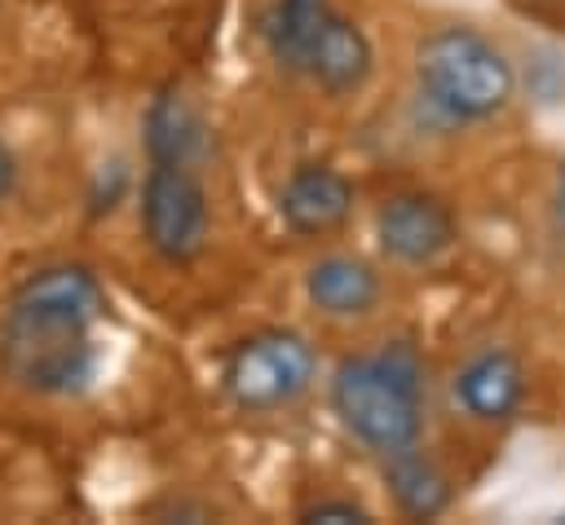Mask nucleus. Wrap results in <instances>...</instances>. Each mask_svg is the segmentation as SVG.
I'll use <instances>...</instances> for the list:
<instances>
[{
  "mask_svg": "<svg viewBox=\"0 0 565 525\" xmlns=\"http://www.w3.org/2000/svg\"><path fill=\"white\" fill-rule=\"evenodd\" d=\"M106 291L84 265L35 269L0 322V371L31 393H79L97 371L93 322Z\"/></svg>",
  "mask_w": 565,
  "mask_h": 525,
  "instance_id": "obj_1",
  "label": "nucleus"
},
{
  "mask_svg": "<svg viewBox=\"0 0 565 525\" xmlns=\"http://www.w3.org/2000/svg\"><path fill=\"white\" fill-rule=\"evenodd\" d=\"M424 366L411 344H388L384 353L344 357L331 375L335 419L375 454H393L419 441L424 428Z\"/></svg>",
  "mask_w": 565,
  "mask_h": 525,
  "instance_id": "obj_2",
  "label": "nucleus"
},
{
  "mask_svg": "<svg viewBox=\"0 0 565 525\" xmlns=\"http://www.w3.org/2000/svg\"><path fill=\"white\" fill-rule=\"evenodd\" d=\"M419 93L450 119H490L516 93V71L508 53L472 26H437L415 49Z\"/></svg>",
  "mask_w": 565,
  "mask_h": 525,
  "instance_id": "obj_3",
  "label": "nucleus"
},
{
  "mask_svg": "<svg viewBox=\"0 0 565 525\" xmlns=\"http://www.w3.org/2000/svg\"><path fill=\"white\" fill-rule=\"evenodd\" d=\"M318 375L313 344L300 331H256L225 357V393L238 410H278L309 393Z\"/></svg>",
  "mask_w": 565,
  "mask_h": 525,
  "instance_id": "obj_4",
  "label": "nucleus"
},
{
  "mask_svg": "<svg viewBox=\"0 0 565 525\" xmlns=\"http://www.w3.org/2000/svg\"><path fill=\"white\" fill-rule=\"evenodd\" d=\"M146 243L168 260L185 265L207 243V194L181 163H154L141 185Z\"/></svg>",
  "mask_w": 565,
  "mask_h": 525,
  "instance_id": "obj_5",
  "label": "nucleus"
},
{
  "mask_svg": "<svg viewBox=\"0 0 565 525\" xmlns=\"http://www.w3.org/2000/svg\"><path fill=\"white\" fill-rule=\"evenodd\" d=\"M375 238H380V251L402 265H433L455 243V216L437 194L402 190L380 203Z\"/></svg>",
  "mask_w": 565,
  "mask_h": 525,
  "instance_id": "obj_6",
  "label": "nucleus"
},
{
  "mask_svg": "<svg viewBox=\"0 0 565 525\" xmlns=\"http://www.w3.org/2000/svg\"><path fill=\"white\" fill-rule=\"evenodd\" d=\"M371 66H375V49H371L366 31H362L358 22H349L344 13L327 9V18H322V22L313 26V35H309L300 75H309L318 88L344 97V93H353V88L366 84Z\"/></svg>",
  "mask_w": 565,
  "mask_h": 525,
  "instance_id": "obj_7",
  "label": "nucleus"
},
{
  "mask_svg": "<svg viewBox=\"0 0 565 525\" xmlns=\"http://www.w3.org/2000/svg\"><path fill=\"white\" fill-rule=\"evenodd\" d=\"M349 212H353V185L327 163H300L282 181L278 216L291 234H305V238L331 234L349 221Z\"/></svg>",
  "mask_w": 565,
  "mask_h": 525,
  "instance_id": "obj_8",
  "label": "nucleus"
},
{
  "mask_svg": "<svg viewBox=\"0 0 565 525\" xmlns=\"http://www.w3.org/2000/svg\"><path fill=\"white\" fill-rule=\"evenodd\" d=\"M455 397L472 419L503 424L525 401V366L508 349H481L455 375Z\"/></svg>",
  "mask_w": 565,
  "mask_h": 525,
  "instance_id": "obj_9",
  "label": "nucleus"
},
{
  "mask_svg": "<svg viewBox=\"0 0 565 525\" xmlns=\"http://www.w3.org/2000/svg\"><path fill=\"white\" fill-rule=\"evenodd\" d=\"M305 291L331 318H362L380 300V274L358 256H322L309 265Z\"/></svg>",
  "mask_w": 565,
  "mask_h": 525,
  "instance_id": "obj_10",
  "label": "nucleus"
},
{
  "mask_svg": "<svg viewBox=\"0 0 565 525\" xmlns=\"http://www.w3.org/2000/svg\"><path fill=\"white\" fill-rule=\"evenodd\" d=\"M384 459H388V463H384V481H388V490H393V499H397V507H402L406 516L428 521V516L446 512V503H450V481H446V472H441L428 454H419L415 446H406V450H393V454H384Z\"/></svg>",
  "mask_w": 565,
  "mask_h": 525,
  "instance_id": "obj_11",
  "label": "nucleus"
},
{
  "mask_svg": "<svg viewBox=\"0 0 565 525\" xmlns=\"http://www.w3.org/2000/svg\"><path fill=\"white\" fill-rule=\"evenodd\" d=\"M327 9H331L327 0H278L265 18V44H269L274 62H282L287 71H300L309 35L327 18Z\"/></svg>",
  "mask_w": 565,
  "mask_h": 525,
  "instance_id": "obj_12",
  "label": "nucleus"
},
{
  "mask_svg": "<svg viewBox=\"0 0 565 525\" xmlns=\"http://www.w3.org/2000/svg\"><path fill=\"white\" fill-rule=\"evenodd\" d=\"M199 141H203L199 115L185 106V97L163 93L150 106V154H154V163H181L185 168L194 159Z\"/></svg>",
  "mask_w": 565,
  "mask_h": 525,
  "instance_id": "obj_13",
  "label": "nucleus"
},
{
  "mask_svg": "<svg viewBox=\"0 0 565 525\" xmlns=\"http://www.w3.org/2000/svg\"><path fill=\"white\" fill-rule=\"evenodd\" d=\"M300 521H335V525L353 521V525H366L371 512H366L362 503H353V499H322V503H309V507L300 512Z\"/></svg>",
  "mask_w": 565,
  "mask_h": 525,
  "instance_id": "obj_14",
  "label": "nucleus"
},
{
  "mask_svg": "<svg viewBox=\"0 0 565 525\" xmlns=\"http://www.w3.org/2000/svg\"><path fill=\"white\" fill-rule=\"evenodd\" d=\"M13 185H18V163H13L9 146L0 141V199H9V194H13Z\"/></svg>",
  "mask_w": 565,
  "mask_h": 525,
  "instance_id": "obj_15",
  "label": "nucleus"
},
{
  "mask_svg": "<svg viewBox=\"0 0 565 525\" xmlns=\"http://www.w3.org/2000/svg\"><path fill=\"white\" fill-rule=\"evenodd\" d=\"M552 212H556V225L565 229V163L556 172V190H552Z\"/></svg>",
  "mask_w": 565,
  "mask_h": 525,
  "instance_id": "obj_16",
  "label": "nucleus"
},
{
  "mask_svg": "<svg viewBox=\"0 0 565 525\" xmlns=\"http://www.w3.org/2000/svg\"><path fill=\"white\" fill-rule=\"evenodd\" d=\"M561 521H565V512H561Z\"/></svg>",
  "mask_w": 565,
  "mask_h": 525,
  "instance_id": "obj_17",
  "label": "nucleus"
}]
</instances>
